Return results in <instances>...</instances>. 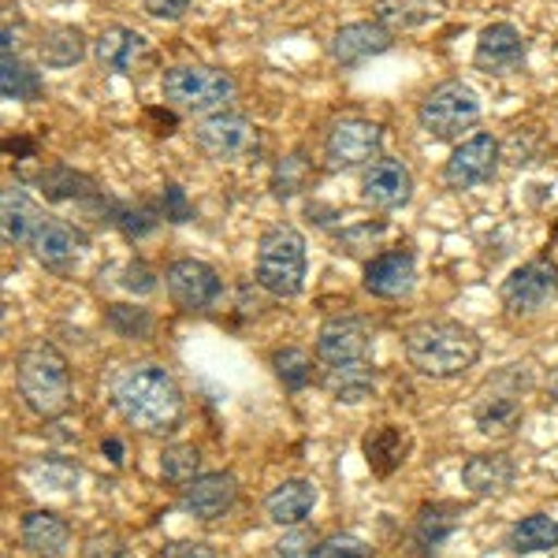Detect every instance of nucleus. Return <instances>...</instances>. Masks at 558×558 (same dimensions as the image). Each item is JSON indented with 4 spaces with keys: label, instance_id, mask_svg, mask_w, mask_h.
<instances>
[{
    "label": "nucleus",
    "instance_id": "1",
    "mask_svg": "<svg viewBox=\"0 0 558 558\" xmlns=\"http://www.w3.org/2000/svg\"><path fill=\"white\" fill-rule=\"evenodd\" d=\"M108 395H112V410L134 432L168 436V432L183 425V413H186L183 387H179V380L165 365H153V362L123 365L112 376Z\"/></svg>",
    "mask_w": 558,
    "mask_h": 558
},
{
    "label": "nucleus",
    "instance_id": "2",
    "mask_svg": "<svg viewBox=\"0 0 558 558\" xmlns=\"http://www.w3.org/2000/svg\"><path fill=\"white\" fill-rule=\"evenodd\" d=\"M402 350L413 373L428 376V380H454V376L470 373L481 362V336L465 328L462 320H417L402 336Z\"/></svg>",
    "mask_w": 558,
    "mask_h": 558
},
{
    "label": "nucleus",
    "instance_id": "3",
    "mask_svg": "<svg viewBox=\"0 0 558 558\" xmlns=\"http://www.w3.org/2000/svg\"><path fill=\"white\" fill-rule=\"evenodd\" d=\"M15 391H20L23 407L41 421L64 417L75 402V387H71V365L52 343L34 339L15 354Z\"/></svg>",
    "mask_w": 558,
    "mask_h": 558
},
{
    "label": "nucleus",
    "instance_id": "4",
    "mask_svg": "<svg viewBox=\"0 0 558 558\" xmlns=\"http://www.w3.org/2000/svg\"><path fill=\"white\" fill-rule=\"evenodd\" d=\"M310 272V254H305V235L291 223H276L257 242L254 279L260 291L272 299H299Z\"/></svg>",
    "mask_w": 558,
    "mask_h": 558
},
{
    "label": "nucleus",
    "instance_id": "5",
    "mask_svg": "<svg viewBox=\"0 0 558 558\" xmlns=\"http://www.w3.org/2000/svg\"><path fill=\"white\" fill-rule=\"evenodd\" d=\"M235 78L223 68L213 64H175L160 78V94L165 101L183 116H220L228 112V105L235 101Z\"/></svg>",
    "mask_w": 558,
    "mask_h": 558
},
{
    "label": "nucleus",
    "instance_id": "6",
    "mask_svg": "<svg viewBox=\"0 0 558 558\" xmlns=\"http://www.w3.org/2000/svg\"><path fill=\"white\" fill-rule=\"evenodd\" d=\"M533 387L529 365H502L481 391L473 395V421L481 436L507 439L514 436L525 421V399L521 395Z\"/></svg>",
    "mask_w": 558,
    "mask_h": 558
},
{
    "label": "nucleus",
    "instance_id": "7",
    "mask_svg": "<svg viewBox=\"0 0 558 558\" xmlns=\"http://www.w3.org/2000/svg\"><path fill=\"white\" fill-rule=\"evenodd\" d=\"M481 120V97L470 83L451 78V83H439L436 89H428L425 101L417 105V123L428 138L436 142H451L462 131L476 128Z\"/></svg>",
    "mask_w": 558,
    "mask_h": 558
},
{
    "label": "nucleus",
    "instance_id": "8",
    "mask_svg": "<svg viewBox=\"0 0 558 558\" xmlns=\"http://www.w3.org/2000/svg\"><path fill=\"white\" fill-rule=\"evenodd\" d=\"M194 142L205 157L216 160V165H239V160L257 157L260 131H257V123L246 120V116L220 112V116H205V120H197Z\"/></svg>",
    "mask_w": 558,
    "mask_h": 558
},
{
    "label": "nucleus",
    "instance_id": "9",
    "mask_svg": "<svg viewBox=\"0 0 558 558\" xmlns=\"http://www.w3.org/2000/svg\"><path fill=\"white\" fill-rule=\"evenodd\" d=\"M502 310L514 317H536L558 299V265L555 260H529L502 279Z\"/></svg>",
    "mask_w": 558,
    "mask_h": 558
},
{
    "label": "nucleus",
    "instance_id": "10",
    "mask_svg": "<svg viewBox=\"0 0 558 558\" xmlns=\"http://www.w3.org/2000/svg\"><path fill=\"white\" fill-rule=\"evenodd\" d=\"M165 291L175 310L183 313H205L220 302L223 279L213 265L197 257H179L165 268Z\"/></svg>",
    "mask_w": 558,
    "mask_h": 558
},
{
    "label": "nucleus",
    "instance_id": "11",
    "mask_svg": "<svg viewBox=\"0 0 558 558\" xmlns=\"http://www.w3.org/2000/svg\"><path fill=\"white\" fill-rule=\"evenodd\" d=\"M502 160V146L499 138L488 131H476L470 138H462L454 146V153L444 165V183L451 191H473V186H484L488 179H495Z\"/></svg>",
    "mask_w": 558,
    "mask_h": 558
},
{
    "label": "nucleus",
    "instance_id": "12",
    "mask_svg": "<svg viewBox=\"0 0 558 558\" xmlns=\"http://www.w3.org/2000/svg\"><path fill=\"white\" fill-rule=\"evenodd\" d=\"M384 131L380 123L362 120V116H343L331 123L328 138H324V157L331 168H362L380 157Z\"/></svg>",
    "mask_w": 558,
    "mask_h": 558
},
{
    "label": "nucleus",
    "instance_id": "13",
    "mask_svg": "<svg viewBox=\"0 0 558 558\" xmlns=\"http://www.w3.org/2000/svg\"><path fill=\"white\" fill-rule=\"evenodd\" d=\"M376 343L373 324L357 313H339L328 317L317 331V357L324 365H350V362H368Z\"/></svg>",
    "mask_w": 558,
    "mask_h": 558
},
{
    "label": "nucleus",
    "instance_id": "14",
    "mask_svg": "<svg viewBox=\"0 0 558 558\" xmlns=\"http://www.w3.org/2000/svg\"><path fill=\"white\" fill-rule=\"evenodd\" d=\"M235 502H239V481H235V473H228V470L202 473L197 481H191L179 492V510L194 521L223 518Z\"/></svg>",
    "mask_w": 558,
    "mask_h": 558
},
{
    "label": "nucleus",
    "instance_id": "15",
    "mask_svg": "<svg viewBox=\"0 0 558 558\" xmlns=\"http://www.w3.org/2000/svg\"><path fill=\"white\" fill-rule=\"evenodd\" d=\"M391 45H395V38L384 23H347L331 34L328 57L336 68L350 71V68H362L365 60H373V57H384Z\"/></svg>",
    "mask_w": 558,
    "mask_h": 558
},
{
    "label": "nucleus",
    "instance_id": "16",
    "mask_svg": "<svg viewBox=\"0 0 558 558\" xmlns=\"http://www.w3.org/2000/svg\"><path fill=\"white\" fill-rule=\"evenodd\" d=\"M362 197L373 209H402L413 197V172L395 157H376L362 172Z\"/></svg>",
    "mask_w": 558,
    "mask_h": 558
},
{
    "label": "nucleus",
    "instance_id": "17",
    "mask_svg": "<svg viewBox=\"0 0 558 558\" xmlns=\"http://www.w3.org/2000/svg\"><path fill=\"white\" fill-rule=\"evenodd\" d=\"M473 64L484 75H510L525 64V38L514 23H488L476 38Z\"/></svg>",
    "mask_w": 558,
    "mask_h": 558
},
{
    "label": "nucleus",
    "instance_id": "18",
    "mask_svg": "<svg viewBox=\"0 0 558 558\" xmlns=\"http://www.w3.org/2000/svg\"><path fill=\"white\" fill-rule=\"evenodd\" d=\"M365 291L373 299L395 302V299H407L417 283V260H413L410 250H384L365 265Z\"/></svg>",
    "mask_w": 558,
    "mask_h": 558
},
{
    "label": "nucleus",
    "instance_id": "19",
    "mask_svg": "<svg viewBox=\"0 0 558 558\" xmlns=\"http://www.w3.org/2000/svg\"><path fill=\"white\" fill-rule=\"evenodd\" d=\"M31 250H34V257H38L45 268L68 272V268L78 265V257H83L86 235L78 228H71L68 220H60V216L45 213L38 231H34V239H31Z\"/></svg>",
    "mask_w": 558,
    "mask_h": 558
},
{
    "label": "nucleus",
    "instance_id": "20",
    "mask_svg": "<svg viewBox=\"0 0 558 558\" xmlns=\"http://www.w3.org/2000/svg\"><path fill=\"white\" fill-rule=\"evenodd\" d=\"M462 514L465 510L458 507V502H425V507L413 514V525H410L413 558H436L439 547L458 533Z\"/></svg>",
    "mask_w": 558,
    "mask_h": 558
},
{
    "label": "nucleus",
    "instance_id": "21",
    "mask_svg": "<svg viewBox=\"0 0 558 558\" xmlns=\"http://www.w3.org/2000/svg\"><path fill=\"white\" fill-rule=\"evenodd\" d=\"M518 481V462L507 451L473 454L462 462V488L476 495V499H495L507 495Z\"/></svg>",
    "mask_w": 558,
    "mask_h": 558
},
{
    "label": "nucleus",
    "instance_id": "22",
    "mask_svg": "<svg viewBox=\"0 0 558 558\" xmlns=\"http://www.w3.org/2000/svg\"><path fill=\"white\" fill-rule=\"evenodd\" d=\"M317 499H320L317 484L305 481V476H287V481H279L276 488L265 495V514H268L272 525L299 529V525L310 521Z\"/></svg>",
    "mask_w": 558,
    "mask_h": 558
},
{
    "label": "nucleus",
    "instance_id": "23",
    "mask_svg": "<svg viewBox=\"0 0 558 558\" xmlns=\"http://www.w3.org/2000/svg\"><path fill=\"white\" fill-rule=\"evenodd\" d=\"M20 544L34 558H64L71 547V525L57 510H26L20 518Z\"/></svg>",
    "mask_w": 558,
    "mask_h": 558
},
{
    "label": "nucleus",
    "instance_id": "24",
    "mask_svg": "<svg viewBox=\"0 0 558 558\" xmlns=\"http://www.w3.org/2000/svg\"><path fill=\"white\" fill-rule=\"evenodd\" d=\"M410 451H413V436L402 425H376L362 439V454L373 476L399 473L410 462Z\"/></svg>",
    "mask_w": 558,
    "mask_h": 558
},
{
    "label": "nucleus",
    "instance_id": "25",
    "mask_svg": "<svg viewBox=\"0 0 558 558\" xmlns=\"http://www.w3.org/2000/svg\"><path fill=\"white\" fill-rule=\"evenodd\" d=\"M146 52H149L146 38H142L138 31H131V26H105L94 41L97 64L105 71H116V75H131L134 64H138Z\"/></svg>",
    "mask_w": 558,
    "mask_h": 558
},
{
    "label": "nucleus",
    "instance_id": "26",
    "mask_svg": "<svg viewBox=\"0 0 558 558\" xmlns=\"http://www.w3.org/2000/svg\"><path fill=\"white\" fill-rule=\"evenodd\" d=\"M41 205L20 186H4L0 197V231H4V246H31L34 231L41 223Z\"/></svg>",
    "mask_w": 558,
    "mask_h": 558
},
{
    "label": "nucleus",
    "instance_id": "27",
    "mask_svg": "<svg viewBox=\"0 0 558 558\" xmlns=\"http://www.w3.org/2000/svg\"><path fill=\"white\" fill-rule=\"evenodd\" d=\"M320 384L336 402H365V399H373V391H376V368L368 362L328 365Z\"/></svg>",
    "mask_w": 558,
    "mask_h": 558
},
{
    "label": "nucleus",
    "instance_id": "28",
    "mask_svg": "<svg viewBox=\"0 0 558 558\" xmlns=\"http://www.w3.org/2000/svg\"><path fill=\"white\" fill-rule=\"evenodd\" d=\"M507 547L514 555H536V551H555L558 547V521L551 514H529L510 525Z\"/></svg>",
    "mask_w": 558,
    "mask_h": 558
},
{
    "label": "nucleus",
    "instance_id": "29",
    "mask_svg": "<svg viewBox=\"0 0 558 558\" xmlns=\"http://www.w3.org/2000/svg\"><path fill=\"white\" fill-rule=\"evenodd\" d=\"M26 476H31L34 488L41 492H75L78 481H83V470H78V462H71L64 454H41V458H31V465H26Z\"/></svg>",
    "mask_w": 558,
    "mask_h": 558
},
{
    "label": "nucleus",
    "instance_id": "30",
    "mask_svg": "<svg viewBox=\"0 0 558 558\" xmlns=\"http://www.w3.org/2000/svg\"><path fill=\"white\" fill-rule=\"evenodd\" d=\"M38 57L45 68H71L86 57V38L78 26H52L41 34L38 41Z\"/></svg>",
    "mask_w": 558,
    "mask_h": 558
},
{
    "label": "nucleus",
    "instance_id": "31",
    "mask_svg": "<svg viewBox=\"0 0 558 558\" xmlns=\"http://www.w3.org/2000/svg\"><path fill=\"white\" fill-rule=\"evenodd\" d=\"M0 94H4V101H38L45 94V83L31 64L4 52V60H0Z\"/></svg>",
    "mask_w": 558,
    "mask_h": 558
},
{
    "label": "nucleus",
    "instance_id": "32",
    "mask_svg": "<svg viewBox=\"0 0 558 558\" xmlns=\"http://www.w3.org/2000/svg\"><path fill=\"white\" fill-rule=\"evenodd\" d=\"M310 179H313V160L305 157V149H294V153H287V157L276 160L272 194L279 197V202H283V197H294L310 186Z\"/></svg>",
    "mask_w": 558,
    "mask_h": 558
},
{
    "label": "nucleus",
    "instance_id": "33",
    "mask_svg": "<svg viewBox=\"0 0 558 558\" xmlns=\"http://www.w3.org/2000/svg\"><path fill=\"white\" fill-rule=\"evenodd\" d=\"M160 476L175 488H186L202 476V451L194 444H172L160 451Z\"/></svg>",
    "mask_w": 558,
    "mask_h": 558
},
{
    "label": "nucleus",
    "instance_id": "34",
    "mask_svg": "<svg viewBox=\"0 0 558 558\" xmlns=\"http://www.w3.org/2000/svg\"><path fill=\"white\" fill-rule=\"evenodd\" d=\"M272 373L287 391H305L313 384V357L302 347H279L272 354Z\"/></svg>",
    "mask_w": 558,
    "mask_h": 558
},
{
    "label": "nucleus",
    "instance_id": "35",
    "mask_svg": "<svg viewBox=\"0 0 558 558\" xmlns=\"http://www.w3.org/2000/svg\"><path fill=\"white\" fill-rule=\"evenodd\" d=\"M38 186L45 191V197H52V202H71V197H83V194L94 191L89 179L71 172V168H64V165H52L49 172H41Z\"/></svg>",
    "mask_w": 558,
    "mask_h": 558
},
{
    "label": "nucleus",
    "instance_id": "36",
    "mask_svg": "<svg viewBox=\"0 0 558 558\" xmlns=\"http://www.w3.org/2000/svg\"><path fill=\"white\" fill-rule=\"evenodd\" d=\"M105 320H108V328L123 339H149L153 336V317H149V310H142V305L116 302V305H108Z\"/></svg>",
    "mask_w": 558,
    "mask_h": 558
},
{
    "label": "nucleus",
    "instance_id": "37",
    "mask_svg": "<svg viewBox=\"0 0 558 558\" xmlns=\"http://www.w3.org/2000/svg\"><path fill=\"white\" fill-rule=\"evenodd\" d=\"M165 220L160 209L138 202V205H112V223L123 231L128 239H146L149 231H157V223Z\"/></svg>",
    "mask_w": 558,
    "mask_h": 558
},
{
    "label": "nucleus",
    "instance_id": "38",
    "mask_svg": "<svg viewBox=\"0 0 558 558\" xmlns=\"http://www.w3.org/2000/svg\"><path fill=\"white\" fill-rule=\"evenodd\" d=\"M305 558H373V547L354 533H331V536L317 539Z\"/></svg>",
    "mask_w": 558,
    "mask_h": 558
},
{
    "label": "nucleus",
    "instance_id": "39",
    "mask_svg": "<svg viewBox=\"0 0 558 558\" xmlns=\"http://www.w3.org/2000/svg\"><path fill=\"white\" fill-rule=\"evenodd\" d=\"M157 205H160V216H165L168 223H186V220H194V202L186 197V191H183L179 183H165V186H160Z\"/></svg>",
    "mask_w": 558,
    "mask_h": 558
},
{
    "label": "nucleus",
    "instance_id": "40",
    "mask_svg": "<svg viewBox=\"0 0 558 558\" xmlns=\"http://www.w3.org/2000/svg\"><path fill=\"white\" fill-rule=\"evenodd\" d=\"M78 558H131L128 544H123V536L116 533H94L83 544V555Z\"/></svg>",
    "mask_w": 558,
    "mask_h": 558
},
{
    "label": "nucleus",
    "instance_id": "41",
    "mask_svg": "<svg viewBox=\"0 0 558 558\" xmlns=\"http://www.w3.org/2000/svg\"><path fill=\"white\" fill-rule=\"evenodd\" d=\"M120 276H123V279H120L123 291H131V294H153V291H157V279H160V276L146 265V260H131V265L123 268Z\"/></svg>",
    "mask_w": 558,
    "mask_h": 558
},
{
    "label": "nucleus",
    "instance_id": "42",
    "mask_svg": "<svg viewBox=\"0 0 558 558\" xmlns=\"http://www.w3.org/2000/svg\"><path fill=\"white\" fill-rule=\"evenodd\" d=\"M313 544H317V536H313L305 525H299L291 536H283V539L276 544V558H299V555H310V551H313Z\"/></svg>",
    "mask_w": 558,
    "mask_h": 558
},
{
    "label": "nucleus",
    "instance_id": "43",
    "mask_svg": "<svg viewBox=\"0 0 558 558\" xmlns=\"http://www.w3.org/2000/svg\"><path fill=\"white\" fill-rule=\"evenodd\" d=\"M142 4H146V15L160 23H179L191 12V0H142Z\"/></svg>",
    "mask_w": 558,
    "mask_h": 558
},
{
    "label": "nucleus",
    "instance_id": "44",
    "mask_svg": "<svg viewBox=\"0 0 558 558\" xmlns=\"http://www.w3.org/2000/svg\"><path fill=\"white\" fill-rule=\"evenodd\" d=\"M160 558H216V551L205 539H172V544H165Z\"/></svg>",
    "mask_w": 558,
    "mask_h": 558
},
{
    "label": "nucleus",
    "instance_id": "45",
    "mask_svg": "<svg viewBox=\"0 0 558 558\" xmlns=\"http://www.w3.org/2000/svg\"><path fill=\"white\" fill-rule=\"evenodd\" d=\"M101 451L108 454V462H112V465H123V444H120L116 436H108V439H105Z\"/></svg>",
    "mask_w": 558,
    "mask_h": 558
},
{
    "label": "nucleus",
    "instance_id": "46",
    "mask_svg": "<svg viewBox=\"0 0 558 558\" xmlns=\"http://www.w3.org/2000/svg\"><path fill=\"white\" fill-rule=\"evenodd\" d=\"M551 399H555V402H558V373H555V376H551Z\"/></svg>",
    "mask_w": 558,
    "mask_h": 558
},
{
    "label": "nucleus",
    "instance_id": "47",
    "mask_svg": "<svg viewBox=\"0 0 558 558\" xmlns=\"http://www.w3.org/2000/svg\"><path fill=\"white\" fill-rule=\"evenodd\" d=\"M551 558H558V547H555V551H551Z\"/></svg>",
    "mask_w": 558,
    "mask_h": 558
},
{
    "label": "nucleus",
    "instance_id": "48",
    "mask_svg": "<svg viewBox=\"0 0 558 558\" xmlns=\"http://www.w3.org/2000/svg\"><path fill=\"white\" fill-rule=\"evenodd\" d=\"M4 558H12V555H8V551H4Z\"/></svg>",
    "mask_w": 558,
    "mask_h": 558
}]
</instances>
